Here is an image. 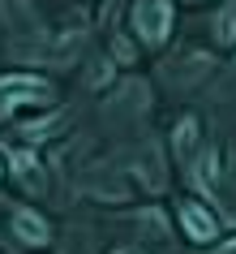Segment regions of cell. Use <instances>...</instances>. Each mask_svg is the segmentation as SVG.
Instances as JSON below:
<instances>
[{"instance_id": "obj_7", "label": "cell", "mask_w": 236, "mask_h": 254, "mask_svg": "<svg viewBox=\"0 0 236 254\" xmlns=\"http://www.w3.org/2000/svg\"><path fill=\"white\" fill-rule=\"evenodd\" d=\"M116 254H133V250H116Z\"/></svg>"}, {"instance_id": "obj_2", "label": "cell", "mask_w": 236, "mask_h": 254, "mask_svg": "<svg viewBox=\"0 0 236 254\" xmlns=\"http://www.w3.org/2000/svg\"><path fill=\"white\" fill-rule=\"evenodd\" d=\"M181 224H185V233H189L193 241H210L215 233H219L215 215H210L206 207H197V202H185L181 207Z\"/></svg>"}, {"instance_id": "obj_6", "label": "cell", "mask_w": 236, "mask_h": 254, "mask_svg": "<svg viewBox=\"0 0 236 254\" xmlns=\"http://www.w3.org/2000/svg\"><path fill=\"white\" fill-rule=\"evenodd\" d=\"M219 39H223V43H232V39H236V13H232V9L223 13V30H219Z\"/></svg>"}, {"instance_id": "obj_1", "label": "cell", "mask_w": 236, "mask_h": 254, "mask_svg": "<svg viewBox=\"0 0 236 254\" xmlns=\"http://www.w3.org/2000/svg\"><path fill=\"white\" fill-rule=\"evenodd\" d=\"M168 22H172V4L168 0H142V4H138V30H142V39L159 43L168 35Z\"/></svg>"}, {"instance_id": "obj_5", "label": "cell", "mask_w": 236, "mask_h": 254, "mask_svg": "<svg viewBox=\"0 0 236 254\" xmlns=\"http://www.w3.org/2000/svg\"><path fill=\"white\" fill-rule=\"evenodd\" d=\"M13 173L22 181H30V186H39V173H35V160L30 155H13Z\"/></svg>"}, {"instance_id": "obj_4", "label": "cell", "mask_w": 236, "mask_h": 254, "mask_svg": "<svg viewBox=\"0 0 236 254\" xmlns=\"http://www.w3.org/2000/svg\"><path fill=\"white\" fill-rule=\"evenodd\" d=\"M13 228L22 233V241H30V246H43V241H47V224H43L35 211H13Z\"/></svg>"}, {"instance_id": "obj_3", "label": "cell", "mask_w": 236, "mask_h": 254, "mask_svg": "<svg viewBox=\"0 0 236 254\" xmlns=\"http://www.w3.org/2000/svg\"><path fill=\"white\" fill-rule=\"evenodd\" d=\"M0 86L9 95V104H43L47 99V86H43L39 78H22V73H13V78H0Z\"/></svg>"}]
</instances>
